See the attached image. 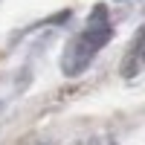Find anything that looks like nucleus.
<instances>
[{"label": "nucleus", "mask_w": 145, "mask_h": 145, "mask_svg": "<svg viewBox=\"0 0 145 145\" xmlns=\"http://www.w3.org/2000/svg\"><path fill=\"white\" fill-rule=\"evenodd\" d=\"M110 35H113V29H110V20H107V9L96 6L90 20H87V26H84V32L76 35V41H70V46L64 50V72L67 76L84 72L90 67L93 55L99 52L102 46H107Z\"/></svg>", "instance_id": "nucleus-1"}]
</instances>
